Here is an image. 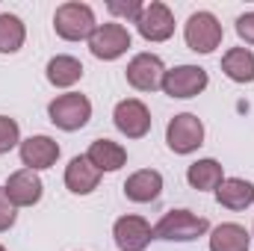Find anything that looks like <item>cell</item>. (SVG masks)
<instances>
[{
  "label": "cell",
  "instance_id": "cell-1",
  "mask_svg": "<svg viewBox=\"0 0 254 251\" xmlns=\"http://www.w3.org/2000/svg\"><path fill=\"white\" fill-rule=\"evenodd\" d=\"M207 231H210V222L204 216H195L190 210H172L157 222L154 237L169 240V243H192V240L204 237Z\"/></svg>",
  "mask_w": 254,
  "mask_h": 251
},
{
  "label": "cell",
  "instance_id": "cell-2",
  "mask_svg": "<svg viewBox=\"0 0 254 251\" xmlns=\"http://www.w3.org/2000/svg\"><path fill=\"white\" fill-rule=\"evenodd\" d=\"M95 12L86 3H63L54 15V30L65 42H80L95 33Z\"/></svg>",
  "mask_w": 254,
  "mask_h": 251
},
{
  "label": "cell",
  "instance_id": "cell-3",
  "mask_svg": "<svg viewBox=\"0 0 254 251\" xmlns=\"http://www.w3.org/2000/svg\"><path fill=\"white\" fill-rule=\"evenodd\" d=\"M48 116H51V122L60 130H68V133L80 130V127L89 125V119H92V101L86 95H80V92H68V95H60V98L51 101Z\"/></svg>",
  "mask_w": 254,
  "mask_h": 251
},
{
  "label": "cell",
  "instance_id": "cell-4",
  "mask_svg": "<svg viewBox=\"0 0 254 251\" xmlns=\"http://www.w3.org/2000/svg\"><path fill=\"white\" fill-rule=\"evenodd\" d=\"M184 36H187L190 51H195V54H213L222 45V24L216 21L213 12H195L187 21Z\"/></svg>",
  "mask_w": 254,
  "mask_h": 251
},
{
  "label": "cell",
  "instance_id": "cell-5",
  "mask_svg": "<svg viewBox=\"0 0 254 251\" xmlns=\"http://www.w3.org/2000/svg\"><path fill=\"white\" fill-rule=\"evenodd\" d=\"M166 142L175 154H192L204 145V125L198 116L192 113H181L175 116L169 127H166Z\"/></svg>",
  "mask_w": 254,
  "mask_h": 251
},
{
  "label": "cell",
  "instance_id": "cell-6",
  "mask_svg": "<svg viewBox=\"0 0 254 251\" xmlns=\"http://www.w3.org/2000/svg\"><path fill=\"white\" fill-rule=\"evenodd\" d=\"M207 83H210V77H207L204 68H198V65H178V68L166 71L160 89L169 98H195V95H201L207 89Z\"/></svg>",
  "mask_w": 254,
  "mask_h": 251
},
{
  "label": "cell",
  "instance_id": "cell-7",
  "mask_svg": "<svg viewBox=\"0 0 254 251\" xmlns=\"http://www.w3.org/2000/svg\"><path fill=\"white\" fill-rule=\"evenodd\" d=\"M136 30H139V36L145 42H166L175 33V15H172V9L166 3L154 0V3H148L142 9V15L136 21Z\"/></svg>",
  "mask_w": 254,
  "mask_h": 251
},
{
  "label": "cell",
  "instance_id": "cell-8",
  "mask_svg": "<svg viewBox=\"0 0 254 251\" xmlns=\"http://www.w3.org/2000/svg\"><path fill=\"white\" fill-rule=\"evenodd\" d=\"M130 48V33L122 24H98L95 33L89 36V51L98 57V60H119Z\"/></svg>",
  "mask_w": 254,
  "mask_h": 251
},
{
  "label": "cell",
  "instance_id": "cell-9",
  "mask_svg": "<svg viewBox=\"0 0 254 251\" xmlns=\"http://www.w3.org/2000/svg\"><path fill=\"white\" fill-rule=\"evenodd\" d=\"M163 77H166V65L160 57L154 54H139L133 57L127 65V83L139 92H154L163 86Z\"/></svg>",
  "mask_w": 254,
  "mask_h": 251
},
{
  "label": "cell",
  "instance_id": "cell-10",
  "mask_svg": "<svg viewBox=\"0 0 254 251\" xmlns=\"http://www.w3.org/2000/svg\"><path fill=\"white\" fill-rule=\"evenodd\" d=\"M113 122H116V127L125 133L127 139H142L151 130V113H148V107L142 101L127 98V101H119L116 104Z\"/></svg>",
  "mask_w": 254,
  "mask_h": 251
},
{
  "label": "cell",
  "instance_id": "cell-11",
  "mask_svg": "<svg viewBox=\"0 0 254 251\" xmlns=\"http://www.w3.org/2000/svg\"><path fill=\"white\" fill-rule=\"evenodd\" d=\"M113 237L122 251H145L154 237V228L142 216H122L113 228Z\"/></svg>",
  "mask_w": 254,
  "mask_h": 251
},
{
  "label": "cell",
  "instance_id": "cell-12",
  "mask_svg": "<svg viewBox=\"0 0 254 251\" xmlns=\"http://www.w3.org/2000/svg\"><path fill=\"white\" fill-rule=\"evenodd\" d=\"M57 160H60V145L51 136H30V139L21 142V163L30 172L51 169Z\"/></svg>",
  "mask_w": 254,
  "mask_h": 251
},
{
  "label": "cell",
  "instance_id": "cell-13",
  "mask_svg": "<svg viewBox=\"0 0 254 251\" xmlns=\"http://www.w3.org/2000/svg\"><path fill=\"white\" fill-rule=\"evenodd\" d=\"M6 198L15 204V207H33V204H39V198H42V181H39V175L36 172H30V169H21V172H15V175H9V181H6Z\"/></svg>",
  "mask_w": 254,
  "mask_h": 251
},
{
  "label": "cell",
  "instance_id": "cell-14",
  "mask_svg": "<svg viewBox=\"0 0 254 251\" xmlns=\"http://www.w3.org/2000/svg\"><path fill=\"white\" fill-rule=\"evenodd\" d=\"M160 192H163V175L154 172V169L133 172L125 181V195L136 204H148V201L160 198Z\"/></svg>",
  "mask_w": 254,
  "mask_h": 251
},
{
  "label": "cell",
  "instance_id": "cell-15",
  "mask_svg": "<svg viewBox=\"0 0 254 251\" xmlns=\"http://www.w3.org/2000/svg\"><path fill=\"white\" fill-rule=\"evenodd\" d=\"M86 157H89V163L98 172H119L127 163V151L119 142H113V139H95L89 145V154Z\"/></svg>",
  "mask_w": 254,
  "mask_h": 251
},
{
  "label": "cell",
  "instance_id": "cell-16",
  "mask_svg": "<svg viewBox=\"0 0 254 251\" xmlns=\"http://www.w3.org/2000/svg\"><path fill=\"white\" fill-rule=\"evenodd\" d=\"M101 172L89 163V157H74L65 169V187L74 195H89L92 189H98Z\"/></svg>",
  "mask_w": 254,
  "mask_h": 251
},
{
  "label": "cell",
  "instance_id": "cell-17",
  "mask_svg": "<svg viewBox=\"0 0 254 251\" xmlns=\"http://www.w3.org/2000/svg\"><path fill=\"white\" fill-rule=\"evenodd\" d=\"M216 201L228 210H246L254 204V184L243 178H225L216 189Z\"/></svg>",
  "mask_w": 254,
  "mask_h": 251
},
{
  "label": "cell",
  "instance_id": "cell-18",
  "mask_svg": "<svg viewBox=\"0 0 254 251\" xmlns=\"http://www.w3.org/2000/svg\"><path fill=\"white\" fill-rule=\"evenodd\" d=\"M249 246H252V234L237 222L219 225L210 237V251H249Z\"/></svg>",
  "mask_w": 254,
  "mask_h": 251
},
{
  "label": "cell",
  "instance_id": "cell-19",
  "mask_svg": "<svg viewBox=\"0 0 254 251\" xmlns=\"http://www.w3.org/2000/svg\"><path fill=\"white\" fill-rule=\"evenodd\" d=\"M222 71L234 83H254V54L249 48H231L222 57Z\"/></svg>",
  "mask_w": 254,
  "mask_h": 251
},
{
  "label": "cell",
  "instance_id": "cell-20",
  "mask_svg": "<svg viewBox=\"0 0 254 251\" xmlns=\"http://www.w3.org/2000/svg\"><path fill=\"white\" fill-rule=\"evenodd\" d=\"M187 181H190V187L198 189V192L219 189V184L225 181L222 163H216V160H198V163H192L190 172H187Z\"/></svg>",
  "mask_w": 254,
  "mask_h": 251
},
{
  "label": "cell",
  "instance_id": "cell-21",
  "mask_svg": "<svg viewBox=\"0 0 254 251\" xmlns=\"http://www.w3.org/2000/svg\"><path fill=\"white\" fill-rule=\"evenodd\" d=\"M80 77H83V65H80V60H74V57H54L48 63V80L54 86H60V89L74 86Z\"/></svg>",
  "mask_w": 254,
  "mask_h": 251
},
{
  "label": "cell",
  "instance_id": "cell-22",
  "mask_svg": "<svg viewBox=\"0 0 254 251\" xmlns=\"http://www.w3.org/2000/svg\"><path fill=\"white\" fill-rule=\"evenodd\" d=\"M24 39H27L24 21H21L18 15L3 12V15H0V54H15V51H21Z\"/></svg>",
  "mask_w": 254,
  "mask_h": 251
},
{
  "label": "cell",
  "instance_id": "cell-23",
  "mask_svg": "<svg viewBox=\"0 0 254 251\" xmlns=\"http://www.w3.org/2000/svg\"><path fill=\"white\" fill-rule=\"evenodd\" d=\"M18 136H21L18 122H15V119H9V116H0V154L12 151V148L18 145Z\"/></svg>",
  "mask_w": 254,
  "mask_h": 251
},
{
  "label": "cell",
  "instance_id": "cell-24",
  "mask_svg": "<svg viewBox=\"0 0 254 251\" xmlns=\"http://www.w3.org/2000/svg\"><path fill=\"white\" fill-rule=\"evenodd\" d=\"M107 9L113 12V15H122L127 21H139V15H142V3L139 0H110L107 3Z\"/></svg>",
  "mask_w": 254,
  "mask_h": 251
},
{
  "label": "cell",
  "instance_id": "cell-25",
  "mask_svg": "<svg viewBox=\"0 0 254 251\" xmlns=\"http://www.w3.org/2000/svg\"><path fill=\"white\" fill-rule=\"evenodd\" d=\"M15 225V204L6 198V189L0 187V231H9Z\"/></svg>",
  "mask_w": 254,
  "mask_h": 251
},
{
  "label": "cell",
  "instance_id": "cell-26",
  "mask_svg": "<svg viewBox=\"0 0 254 251\" xmlns=\"http://www.w3.org/2000/svg\"><path fill=\"white\" fill-rule=\"evenodd\" d=\"M237 36L246 45H254V12H246V15L237 18Z\"/></svg>",
  "mask_w": 254,
  "mask_h": 251
},
{
  "label": "cell",
  "instance_id": "cell-27",
  "mask_svg": "<svg viewBox=\"0 0 254 251\" xmlns=\"http://www.w3.org/2000/svg\"><path fill=\"white\" fill-rule=\"evenodd\" d=\"M0 251H6V249H3V246H0Z\"/></svg>",
  "mask_w": 254,
  "mask_h": 251
}]
</instances>
